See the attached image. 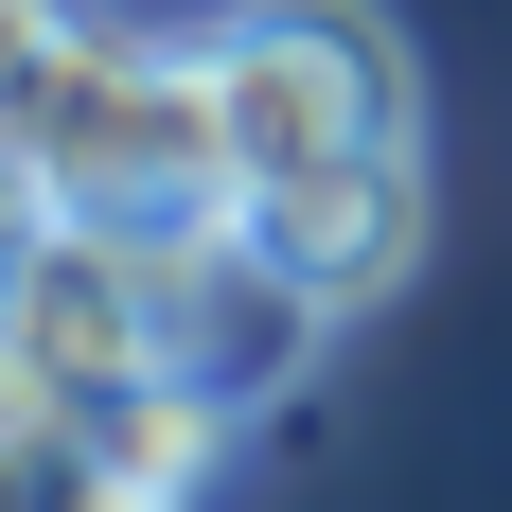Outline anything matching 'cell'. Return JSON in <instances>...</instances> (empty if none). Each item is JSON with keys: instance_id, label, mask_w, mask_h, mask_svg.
Wrapping results in <instances>:
<instances>
[{"instance_id": "1", "label": "cell", "mask_w": 512, "mask_h": 512, "mask_svg": "<svg viewBox=\"0 0 512 512\" xmlns=\"http://www.w3.org/2000/svg\"><path fill=\"white\" fill-rule=\"evenodd\" d=\"M18 36V212H89V230H212L230 195V124H212V36H124L71 0H0Z\"/></svg>"}, {"instance_id": "2", "label": "cell", "mask_w": 512, "mask_h": 512, "mask_svg": "<svg viewBox=\"0 0 512 512\" xmlns=\"http://www.w3.org/2000/svg\"><path fill=\"white\" fill-rule=\"evenodd\" d=\"M212 124H230V195H283L318 159L424 142V53L371 0H230L212 18Z\"/></svg>"}, {"instance_id": "3", "label": "cell", "mask_w": 512, "mask_h": 512, "mask_svg": "<svg viewBox=\"0 0 512 512\" xmlns=\"http://www.w3.org/2000/svg\"><path fill=\"white\" fill-rule=\"evenodd\" d=\"M0 389H53V407H124V389H177V318H159V248H142V230H89V212H18Z\"/></svg>"}, {"instance_id": "4", "label": "cell", "mask_w": 512, "mask_h": 512, "mask_svg": "<svg viewBox=\"0 0 512 512\" xmlns=\"http://www.w3.org/2000/svg\"><path fill=\"white\" fill-rule=\"evenodd\" d=\"M159 318H177V389H212L230 424H265V407L318 371V336H336V301H318L301 265L265 248L248 212H212V230H159Z\"/></svg>"}, {"instance_id": "5", "label": "cell", "mask_w": 512, "mask_h": 512, "mask_svg": "<svg viewBox=\"0 0 512 512\" xmlns=\"http://www.w3.org/2000/svg\"><path fill=\"white\" fill-rule=\"evenodd\" d=\"M248 230L283 265H301L336 318L407 301L424 283V142H371V159H318V177H283V195H248Z\"/></svg>"}, {"instance_id": "6", "label": "cell", "mask_w": 512, "mask_h": 512, "mask_svg": "<svg viewBox=\"0 0 512 512\" xmlns=\"http://www.w3.org/2000/svg\"><path fill=\"white\" fill-rule=\"evenodd\" d=\"M230 442H248V424L212 407V389H124V407H89V460L124 477V495H159V512H195L212 477H230Z\"/></svg>"}, {"instance_id": "7", "label": "cell", "mask_w": 512, "mask_h": 512, "mask_svg": "<svg viewBox=\"0 0 512 512\" xmlns=\"http://www.w3.org/2000/svg\"><path fill=\"white\" fill-rule=\"evenodd\" d=\"M0 512H159L89 460V407H53V389H0Z\"/></svg>"}]
</instances>
